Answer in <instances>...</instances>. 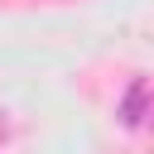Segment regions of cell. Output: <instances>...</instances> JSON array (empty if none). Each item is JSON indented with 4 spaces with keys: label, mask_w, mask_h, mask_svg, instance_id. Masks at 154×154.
I'll return each mask as SVG.
<instances>
[{
    "label": "cell",
    "mask_w": 154,
    "mask_h": 154,
    "mask_svg": "<svg viewBox=\"0 0 154 154\" xmlns=\"http://www.w3.org/2000/svg\"><path fill=\"white\" fill-rule=\"evenodd\" d=\"M144 96H149V82L144 77H135L130 82V91H125V101H120V120L135 130V125H144Z\"/></svg>",
    "instance_id": "6da1fadb"
}]
</instances>
